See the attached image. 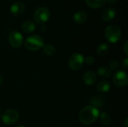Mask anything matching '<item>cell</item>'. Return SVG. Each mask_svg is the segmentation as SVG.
<instances>
[{"label": "cell", "mask_w": 128, "mask_h": 127, "mask_svg": "<svg viewBox=\"0 0 128 127\" xmlns=\"http://www.w3.org/2000/svg\"><path fill=\"white\" fill-rule=\"evenodd\" d=\"M99 115L100 112L97 108L92 106H87L80 111L79 120L84 125H90L98 120Z\"/></svg>", "instance_id": "obj_1"}, {"label": "cell", "mask_w": 128, "mask_h": 127, "mask_svg": "<svg viewBox=\"0 0 128 127\" xmlns=\"http://www.w3.org/2000/svg\"><path fill=\"white\" fill-rule=\"evenodd\" d=\"M44 46L43 38L38 34L28 37L25 41V46L30 51H38Z\"/></svg>", "instance_id": "obj_2"}, {"label": "cell", "mask_w": 128, "mask_h": 127, "mask_svg": "<svg viewBox=\"0 0 128 127\" xmlns=\"http://www.w3.org/2000/svg\"><path fill=\"white\" fill-rule=\"evenodd\" d=\"M121 29L116 25H110L105 30V37L106 40L112 43H117L121 37Z\"/></svg>", "instance_id": "obj_3"}, {"label": "cell", "mask_w": 128, "mask_h": 127, "mask_svg": "<svg viewBox=\"0 0 128 127\" xmlns=\"http://www.w3.org/2000/svg\"><path fill=\"white\" fill-rule=\"evenodd\" d=\"M50 17V12L46 7H40L37 8L34 13V19L38 24L46 22Z\"/></svg>", "instance_id": "obj_4"}, {"label": "cell", "mask_w": 128, "mask_h": 127, "mask_svg": "<svg viewBox=\"0 0 128 127\" xmlns=\"http://www.w3.org/2000/svg\"><path fill=\"white\" fill-rule=\"evenodd\" d=\"M84 64V57L80 53L72 54L68 59V67L73 70H80Z\"/></svg>", "instance_id": "obj_5"}, {"label": "cell", "mask_w": 128, "mask_h": 127, "mask_svg": "<svg viewBox=\"0 0 128 127\" xmlns=\"http://www.w3.org/2000/svg\"><path fill=\"white\" fill-rule=\"evenodd\" d=\"M20 115L17 111L14 109H8L2 115L1 119L5 125H13L16 123Z\"/></svg>", "instance_id": "obj_6"}, {"label": "cell", "mask_w": 128, "mask_h": 127, "mask_svg": "<svg viewBox=\"0 0 128 127\" xmlns=\"http://www.w3.org/2000/svg\"><path fill=\"white\" fill-rule=\"evenodd\" d=\"M8 40L9 44L13 48L17 49L22 46V43L23 41V37H22V35L19 31H13L9 34Z\"/></svg>", "instance_id": "obj_7"}, {"label": "cell", "mask_w": 128, "mask_h": 127, "mask_svg": "<svg viewBox=\"0 0 128 127\" xmlns=\"http://www.w3.org/2000/svg\"><path fill=\"white\" fill-rule=\"evenodd\" d=\"M113 83L119 88L124 87L128 85V74L124 71H117L114 73L112 77Z\"/></svg>", "instance_id": "obj_8"}, {"label": "cell", "mask_w": 128, "mask_h": 127, "mask_svg": "<svg viewBox=\"0 0 128 127\" xmlns=\"http://www.w3.org/2000/svg\"><path fill=\"white\" fill-rule=\"evenodd\" d=\"M25 10V5L21 1H16L10 6V13L14 16H19L21 15Z\"/></svg>", "instance_id": "obj_9"}, {"label": "cell", "mask_w": 128, "mask_h": 127, "mask_svg": "<svg viewBox=\"0 0 128 127\" xmlns=\"http://www.w3.org/2000/svg\"><path fill=\"white\" fill-rule=\"evenodd\" d=\"M97 81V76L94 71L89 70L83 75V82L86 85H92Z\"/></svg>", "instance_id": "obj_10"}, {"label": "cell", "mask_w": 128, "mask_h": 127, "mask_svg": "<svg viewBox=\"0 0 128 127\" xmlns=\"http://www.w3.org/2000/svg\"><path fill=\"white\" fill-rule=\"evenodd\" d=\"M87 19H88L87 13L82 10L76 12V13H74L73 16V19L74 22H76V24H83L84 22H86Z\"/></svg>", "instance_id": "obj_11"}, {"label": "cell", "mask_w": 128, "mask_h": 127, "mask_svg": "<svg viewBox=\"0 0 128 127\" xmlns=\"http://www.w3.org/2000/svg\"><path fill=\"white\" fill-rule=\"evenodd\" d=\"M116 14V11L114 8L112 7L106 8L102 13V19L105 22H110L114 19Z\"/></svg>", "instance_id": "obj_12"}, {"label": "cell", "mask_w": 128, "mask_h": 127, "mask_svg": "<svg viewBox=\"0 0 128 127\" xmlns=\"http://www.w3.org/2000/svg\"><path fill=\"white\" fill-rule=\"evenodd\" d=\"M90 103H91L92 106H94L97 109L98 108H102L104 105V100L102 97V96L96 95L91 99Z\"/></svg>", "instance_id": "obj_13"}, {"label": "cell", "mask_w": 128, "mask_h": 127, "mask_svg": "<svg viewBox=\"0 0 128 127\" xmlns=\"http://www.w3.org/2000/svg\"><path fill=\"white\" fill-rule=\"evenodd\" d=\"M21 28H22V30L24 32H26V33H31V32H33L35 30L36 27H35L34 23L32 21L27 20V21H25L22 24Z\"/></svg>", "instance_id": "obj_14"}, {"label": "cell", "mask_w": 128, "mask_h": 127, "mask_svg": "<svg viewBox=\"0 0 128 127\" xmlns=\"http://www.w3.org/2000/svg\"><path fill=\"white\" fill-rule=\"evenodd\" d=\"M111 88L110 84L106 81H100L97 85V89L98 91L102 93H106L108 92Z\"/></svg>", "instance_id": "obj_15"}, {"label": "cell", "mask_w": 128, "mask_h": 127, "mask_svg": "<svg viewBox=\"0 0 128 127\" xmlns=\"http://www.w3.org/2000/svg\"><path fill=\"white\" fill-rule=\"evenodd\" d=\"M98 75L101 79H106L110 76L111 75V70L107 67H100L98 70Z\"/></svg>", "instance_id": "obj_16"}, {"label": "cell", "mask_w": 128, "mask_h": 127, "mask_svg": "<svg viewBox=\"0 0 128 127\" xmlns=\"http://www.w3.org/2000/svg\"><path fill=\"white\" fill-rule=\"evenodd\" d=\"M86 4L92 8H99L104 5L106 0H85Z\"/></svg>", "instance_id": "obj_17"}, {"label": "cell", "mask_w": 128, "mask_h": 127, "mask_svg": "<svg viewBox=\"0 0 128 127\" xmlns=\"http://www.w3.org/2000/svg\"><path fill=\"white\" fill-rule=\"evenodd\" d=\"M99 117H100L101 124L104 126H109L112 123V118L110 115L106 112H102L99 115Z\"/></svg>", "instance_id": "obj_18"}, {"label": "cell", "mask_w": 128, "mask_h": 127, "mask_svg": "<svg viewBox=\"0 0 128 127\" xmlns=\"http://www.w3.org/2000/svg\"><path fill=\"white\" fill-rule=\"evenodd\" d=\"M109 51V46L106 43H101L97 48V53L100 56H104Z\"/></svg>", "instance_id": "obj_19"}, {"label": "cell", "mask_w": 128, "mask_h": 127, "mask_svg": "<svg viewBox=\"0 0 128 127\" xmlns=\"http://www.w3.org/2000/svg\"><path fill=\"white\" fill-rule=\"evenodd\" d=\"M43 49H44V52L46 55H49V56H52L55 54L56 52V49L55 47L51 45V44H46L45 46H43Z\"/></svg>", "instance_id": "obj_20"}, {"label": "cell", "mask_w": 128, "mask_h": 127, "mask_svg": "<svg viewBox=\"0 0 128 127\" xmlns=\"http://www.w3.org/2000/svg\"><path fill=\"white\" fill-rule=\"evenodd\" d=\"M109 67H110V69H111L112 70H118V68L120 67L118 62L115 60H112L109 63Z\"/></svg>", "instance_id": "obj_21"}, {"label": "cell", "mask_w": 128, "mask_h": 127, "mask_svg": "<svg viewBox=\"0 0 128 127\" xmlns=\"http://www.w3.org/2000/svg\"><path fill=\"white\" fill-rule=\"evenodd\" d=\"M84 62H86L88 65H91L94 62V58L92 56H88L84 59Z\"/></svg>", "instance_id": "obj_22"}, {"label": "cell", "mask_w": 128, "mask_h": 127, "mask_svg": "<svg viewBox=\"0 0 128 127\" xmlns=\"http://www.w3.org/2000/svg\"><path fill=\"white\" fill-rule=\"evenodd\" d=\"M128 58H124L122 62V67L124 68V69H127L128 68Z\"/></svg>", "instance_id": "obj_23"}, {"label": "cell", "mask_w": 128, "mask_h": 127, "mask_svg": "<svg viewBox=\"0 0 128 127\" xmlns=\"http://www.w3.org/2000/svg\"><path fill=\"white\" fill-rule=\"evenodd\" d=\"M128 41H126V43H125V44H124V52H125V54H126V55H128Z\"/></svg>", "instance_id": "obj_24"}, {"label": "cell", "mask_w": 128, "mask_h": 127, "mask_svg": "<svg viewBox=\"0 0 128 127\" xmlns=\"http://www.w3.org/2000/svg\"><path fill=\"white\" fill-rule=\"evenodd\" d=\"M116 1H117V0H106V1H107V2H108L109 4H114Z\"/></svg>", "instance_id": "obj_25"}, {"label": "cell", "mask_w": 128, "mask_h": 127, "mask_svg": "<svg viewBox=\"0 0 128 127\" xmlns=\"http://www.w3.org/2000/svg\"><path fill=\"white\" fill-rule=\"evenodd\" d=\"M124 127H128V118L125 120V122H124Z\"/></svg>", "instance_id": "obj_26"}, {"label": "cell", "mask_w": 128, "mask_h": 127, "mask_svg": "<svg viewBox=\"0 0 128 127\" xmlns=\"http://www.w3.org/2000/svg\"><path fill=\"white\" fill-rule=\"evenodd\" d=\"M2 82H3V79H2V77L0 76V85H1L2 84Z\"/></svg>", "instance_id": "obj_27"}, {"label": "cell", "mask_w": 128, "mask_h": 127, "mask_svg": "<svg viewBox=\"0 0 128 127\" xmlns=\"http://www.w3.org/2000/svg\"><path fill=\"white\" fill-rule=\"evenodd\" d=\"M15 127H25L23 125H17V126H16Z\"/></svg>", "instance_id": "obj_28"}, {"label": "cell", "mask_w": 128, "mask_h": 127, "mask_svg": "<svg viewBox=\"0 0 128 127\" xmlns=\"http://www.w3.org/2000/svg\"><path fill=\"white\" fill-rule=\"evenodd\" d=\"M0 114H1V109H0Z\"/></svg>", "instance_id": "obj_29"}]
</instances>
